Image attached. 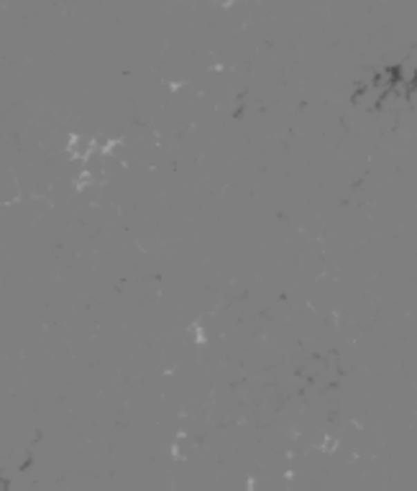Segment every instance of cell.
Returning <instances> with one entry per match:
<instances>
[{
    "label": "cell",
    "mask_w": 417,
    "mask_h": 491,
    "mask_svg": "<svg viewBox=\"0 0 417 491\" xmlns=\"http://www.w3.org/2000/svg\"><path fill=\"white\" fill-rule=\"evenodd\" d=\"M95 149H98V144H95L93 138H87V136H72L69 138V156L75 161H80V164H85Z\"/></svg>",
    "instance_id": "6da1fadb"
}]
</instances>
